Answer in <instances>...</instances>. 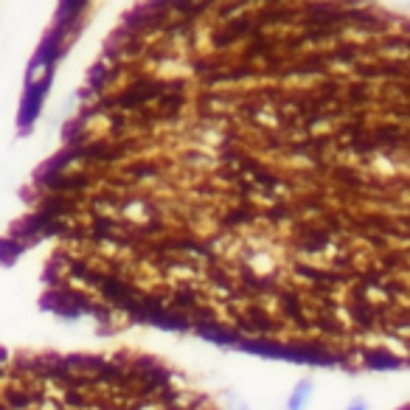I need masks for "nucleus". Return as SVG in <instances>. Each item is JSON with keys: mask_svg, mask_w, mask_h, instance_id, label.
Masks as SVG:
<instances>
[{"mask_svg": "<svg viewBox=\"0 0 410 410\" xmlns=\"http://www.w3.org/2000/svg\"><path fill=\"white\" fill-rule=\"evenodd\" d=\"M76 317L343 371L410 368V84L185 104L90 168Z\"/></svg>", "mask_w": 410, "mask_h": 410, "instance_id": "nucleus-1", "label": "nucleus"}, {"mask_svg": "<svg viewBox=\"0 0 410 410\" xmlns=\"http://www.w3.org/2000/svg\"><path fill=\"white\" fill-rule=\"evenodd\" d=\"M402 410H410V404H404V407H402Z\"/></svg>", "mask_w": 410, "mask_h": 410, "instance_id": "nucleus-2", "label": "nucleus"}]
</instances>
